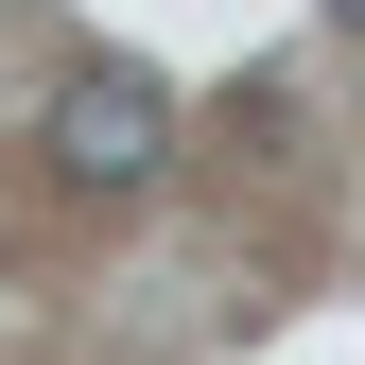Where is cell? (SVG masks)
I'll list each match as a JSON object with an SVG mask.
<instances>
[{
    "instance_id": "cell-1",
    "label": "cell",
    "mask_w": 365,
    "mask_h": 365,
    "mask_svg": "<svg viewBox=\"0 0 365 365\" xmlns=\"http://www.w3.org/2000/svg\"><path fill=\"white\" fill-rule=\"evenodd\" d=\"M35 157H53L70 192H140V174L174 157V87L157 70H70L53 122H35Z\"/></svg>"
},
{
    "instance_id": "cell-2",
    "label": "cell",
    "mask_w": 365,
    "mask_h": 365,
    "mask_svg": "<svg viewBox=\"0 0 365 365\" xmlns=\"http://www.w3.org/2000/svg\"><path fill=\"white\" fill-rule=\"evenodd\" d=\"M331 18H348V35H365V0H331Z\"/></svg>"
}]
</instances>
